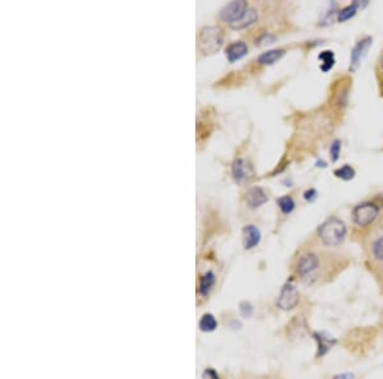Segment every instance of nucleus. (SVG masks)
Returning <instances> with one entry per match:
<instances>
[{
    "instance_id": "f257e3e1",
    "label": "nucleus",
    "mask_w": 383,
    "mask_h": 379,
    "mask_svg": "<svg viewBox=\"0 0 383 379\" xmlns=\"http://www.w3.org/2000/svg\"><path fill=\"white\" fill-rule=\"evenodd\" d=\"M348 227L341 218L331 216L323 221L317 229V236L321 243L327 248H335L345 241Z\"/></svg>"
},
{
    "instance_id": "f03ea898",
    "label": "nucleus",
    "mask_w": 383,
    "mask_h": 379,
    "mask_svg": "<svg viewBox=\"0 0 383 379\" xmlns=\"http://www.w3.org/2000/svg\"><path fill=\"white\" fill-rule=\"evenodd\" d=\"M224 44V33L219 27L207 26L199 31L198 50L203 55H212L219 51Z\"/></svg>"
},
{
    "instance_id": "7ed1b4c3",
    "label": "nucleus",
    "mask_w": 383,
    "mask_h": 379,
    "mask_svg": "<svg viewBox=\"0 0 383 379\" xmlns=\"http://www.w3.org/2000/svg\"><path fill=\"white\" fill-rule=\"evenodd\" d=\"M321 268V257L317 253H303L295 264V273L302 280L314 277Z\"/></svg>"
},
{
    "instance_id": "20e7f679",
    "label": "nucleus",
    "mask_w": 383,
    "mask_h": 379,
    "mask_svg": "<svg viewBox=\"0 0 383 379\" xmlns=\"http://www.w3.org/2000/svg\"><path fill=\"white\" fill-rule=\"evenodd\" d=\"M380 205L373 202H364L355 205L352 212L353 222L358 227H366V226L372 225L377 220L380 214Z\"/></svg>"
},
{
    "instance_id": "39448f33",
    "label": "nucleus",
    "mask_w": 383,
    "mask_h": 379,
    "mask_svg": "<svg viewBox=\"0 0 383 379\" xmlns=\"http://www.w3.org/2000/svg\"><path fill=\"white\" fill-rule=\"evenodd\" d=\"M299 291H298L297 286H295L291 281H288L280 291V295L277 298L276 305L279 309L284 310V312H289L298 307L299 304Z\"/></svg>"
},
{
    "instance_id": "423d86ee",
    "label": "nucleus",
    "mask_w": 383,
    "mask_h": 379,
    "mask_svg": "<svg viewBox=\"0 0 383 379\" xmlns=\"http://www.w3.org/2000/svg\"><path fill=\"white\" fill-rule=\"evenodd\" d=\"M249 9L247 1L244 0H239V1H231L228 5H225L220 12V19L225 23H229L230 26H233L234 23H236L238 20H240L243 18V15L247 13V10Z\"/></svg>"
},
{
    "instance_id": "0eeeda50",
    "label": "nucleus",
    "mask_w": 383,
    "mask_h": 379,
    "mask_svg": "<svg viewBox=\"0 0 383 379\" xmlns=\"http://www.w3.org/2000/svg\"><path fill=\"white\" fill-rule=\"evenodd\" d=\"M372 44H373V38L371 36H366V37L360 38L355 44V46L352 50V54H350V65H349V70L350 72H355L358 69L364 56L367 55V51L371 49Z\"/></svg>"
},
{
    "instance_id": "6e6552de",
    "label": "nucleus",
    "mask_w": 383,
    "mask_h": 379,
    "mask_svg": "<svg viewBox=\"0 0 383 379\" xmlns=\"http://www.w3.org/2000/svg\"><path fill=\"white\" fill-rule=\"evenodd\" d=\"M231 175H233L236 184H243V183L248 182V180L253 178L254 171L252 165L247 160L236 159L231 164Z\"/></svg>"
},
{
    "instance_id": "1a4fd4ad",
    "label": "nucleus",
    "mask_w": 383,
    "mask_h": 379,
    "mask_svg": "<svg viewBox=\"0 0 383 379\" xmlns=\"http://www.w3.org/2000/svg\"><path fill=\"white\" fill-rule=\"evenodd\" d=\"M312 337L317 344V353H316L317 359H321V358L327 355L330 350L337 344V340L335 337H331L329 333L323 332V331H316V332L312 333Z\"/></svg>"
},
{
    "instance_id": "9d476101",
    "label": "nucleus",
    "mask_w": 383,
    "mask_h": 379,
    "mask_svg": "<svg viewBox=\"0 0 383 379\" xmlns=\"http://www.w3.org/2000/svg\"><path fill=\"white\" fill-rule=\"evenodd\" d=\"M267 200L268 195L260 187H253V188L248 189L247 194H245V202L249 208H260L261 205L267 203Z\"/></svg>"
},
{
    "instance_id": "9b49d317",
    "label": "nucleus",
    "mask_w": 383,
    "mask_h": 379,
    "mask_svg": "<svg viewBox=\"0 0 383 379\" xmlns=\"http://www.w3.org/2000/svg\"><path fill=\"white\" fill-rule=\"evenodd\" d=\"M261 237H262L261 231L257 226H244V229H243V245H244V249L249 250V249L256 248L261 243Z\"/></svg>"
},
{
    "instance_id": "f8f14e48",
    "label": "nucleus",
    "mask_w": 383,
    "mask_h": 379,
    "mask_svg": "<svg viewBox=\"0 0 383 379\" xmlns=\"http://www.w3.org/2000/svg\"><path fill=\"white\" fill-rule=\"evenodd\" d=\"M248 54V46L243 41H235L226 47V58L230 63H235L236 60L244 58Z\"/></svg>"
},
{
    "instance_id": "ddd939ff",
    "label": "nucleus",
    "mask_w": 383,
    "mask_h": 379,
    "mask_svg": "<svg viewBox=\"0 0 383 379\" xmlns=\"http://www.w3.org/2000/svg\"><path fill=\"white\" fill-rule=\"evenodd\" d=\"M285 55V50L284 49H272L268 51L262 52L258 58H257V63L261 65H272L276 61Z\"/></svg>"
},
{
    "instance_id": "4468645a",
    "label": "nucleus",
    "mask_w": 383,
    "mask_h": 379,
    "mask_svg": "<svg viewBox=\"0 0 383 379\" xmlns=\"http://www.w3.org/2000/svg\"><path fill=\"white\" fill-rule=\"evenodd\" d=\"M216 282V277H215V273L208 271L205 275L201 276L199 278V286H198V292L201 296H207L210 294L211 289L213 287Z\"/></svg>"
},
{
    "instance_id": "2eb2a0df",
    "label": "nucleus",
    "mask_w": 383,
    "mask_h": 379,
    "mask_svg": "<svg viewBox=\"0 0 383 379\" xmlns=\"http://www.w3.org/2000/svg\"><path fill=\"white\" fill-rule=\"evenodd\" d=\"M257 19H258V13H257V10L253 8H249L247 10V13L243 15L242 19L238 20V22H236V23H234L231 27H233L234 29L247 28V27H249V26H252L253 23H256Z\"/></svg>"
},
{
    "instance_id": "dca6fc26",
    "label": "nucleus",
    "mask_w": 383,
    "mask_h": 379,
    "mask_svg": "<svg viewBox=\"0 0 383 379\" xmlns=\"http://www.w3.org/2000/svg\"><path fill=\"white\" fill-rule=\"evenodd\" d=\"M371 255L378 263H383V234L377 235L371 243Z\"/></svg>"
},
{
    "instance_id": "f3484780",
    "label": "nucleus",
    "mask_w": 383,
    "mask_h": 379,
    "mask_svg": "<svg viewBox=\"0 0 383 379\" xmlns=\"http://www.w3.org/2000/svg\"><path fill=\"white\" fill-rule=\"evenodd\" d=\"M360 8V1H353L352 4L344 6L337 12V20L339 22H346V20L352 19L355 14L358 13V9Z\"/></svg>"
},
{
    "instance_id": "a211bd4d",
    "label": "nucleus",
    "mask_w": 383,
    "mask_h": 379,
    "mask_svg": "<svg viewBox=\"0 0 383 379\" xmlns=\"http://www.w3.org/2000/svg\"><path fill=\"white\" fill-rule=\"evenodd\" d=\"M318 60L322 61V63H321V65H320V69L322 70L323 73L330 72V70H331L335 65L334 51H331V50H326V51H322L320 55H318Z\"/></svg>"
},
{
    "instance_id": "6ab92c4d",
    "label": "nucleus",
    "mask_w": 383,
    "mask_h": 379,
    "mask_svg": "<svg viewBox=\"0 0 383 379\" xmlns=\"http://www.w3.org/2000/svg\"><path fill=\"white\" fill-rule=\"evenodd\" d=\"M217 326H219V323H217L215 316L211 314V313L203 314L201 321H199V330L202 332H213L217 328Z\"/></svg>"
},
{
    "instance_id": "aec40b11",
    "label": "nucleus",
    "mask_w": 383,
    "mask_h": 379,
    "mask_svg": "<svg viewBox=\"0 0 383 379\" xmlns=\"http://www.w3.org/2000/svg\"><path fill=\"white\" fill-rule=\"evenodd\" d=\"M277 205L284 214H290L295 209V200L290 195H283L277 199Z\"/></svg>"
},
{
    "instance_id": "412c9836",
    "label": "nucleus",
    "mask_w": 383,
    "mask_h": 379,
    "mask_svg": "<svg viewBox=\"0 0 383 379\" xmlns=\"http://www.w3.org/2000/svg\"><path fill=\"white\" fill-rule=\"evenodd\" d=\"M355 174H357V173H355L354 168L350 165H344L334 171L335 177L339 178V179L341 180H345V182H349V180L354 179Z\"/></svg>"
},
{
    "instance_id": "4be33fe9",
    "label": "nucleus",
    "mask_w": 383,
    "mask_h": 379,
    "mask_svg": "<svg viewBox=\"0 0 383 379\" xmlns=\"http://www.w3.org/2000/svg\"><path fill=\"white\" fill-rule=\"evenodd\" d=\"M341 154V141L340 139H335L334 142L330 146V157H331L332 162H337L340 159Z\"/></svg>"
},
{
    "instance_id": "5701e85b",
    "label": "nucleus",
    "mask_w": 383,
    "mask_h": 379,
    "mask_svg": "<svg viewBox=\"0 0 383 379\" xmlns=\"http://www.w3.org/2000/svg\"><path fill=\"white\" fill-rule=\"evenodd\" d=\"M275 40H276V37H275L274 35L268 33V32H265V33H262L260 37L257 38L256 45L257 46H265V45H267V44H272Z\"/></svg>"
},
{
    "instance_id": "b1692460",
    "label": "nucleus",
    "mask_w": 383,
    "mask_h": 379,
    "mask_svg": "<svg viewBox=\"0 0 383 379\" xmlns=\"http://www.w3.org/2000/svg\"><path fill=\"white\" fill-rule=\"evenodd\" d=\"M240 313H242L243 317H251L253 314V307H252L251 303H248V301H243L240 303L239 307Z\"/></svg>"
},
{
    "instance_id": "393cba45",
    "label": "nucleus",
    "mask_w": 383,
    "mask_h": 379,
    "mask_svg": "<svg viewBox=\"0 0 383 379\" xmlns=\"http://www.w3.org/2000/svg\"><path fill=\"white\" fill-rule=\"evenodd\" d=\"M317 198H318V191L314 188H311L308 189V190L304 191V199H306L307 202L312 203L317 199Z\"/></svg>"
},
{
    "instance_id": "a878e982",
    "label": "nucleus",
    "mask_w": 383,
    "mask_h": 379,
    "mask_svg": "<svg viewBox=\"0 0 383 379\" xmlns=\"http://www.w3.org/2000/svg\"><path fill=\"white\" fill-rule=\"evenodd\" d=\"M203 379H220V377L213 369L208 368V369L205 371V373H203Z\"/></svg>"
},
{
    "instance_id": "bb28decb",
    "label": "nucleus",
    "mask_w": 383,
    "mask_h": 379,
    "mask_svg": "<svg viewBox=\"0 0 383 379\" xmlns=\"http://www.w3.org/2000/svg\"><path fill=\"white\" fill-rule=\"evenodd\" d=\"M334 379H355V376L353 373H341L335 376Z\"/></svg>"
},
{
    "instance_id": "cd10ccee",
    "label": "nucleus",
    "mask_w": 383,
    "mask_h": 379,
    "mask_svg": "<svg viewBox=\"0 0 383 379\" xmlns=\"http://www.w3.org/2000/svg\"><path fill=\"white\" fill-rule=\"evenodd\" d=\"M380 67L383 72V52H382V55H381V58H380Z\"/></svg>"
}]
</instances>
